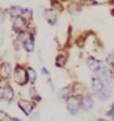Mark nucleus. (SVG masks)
<instances>
[{
	"instance_id": "obj_1",
	"label": "nucleus",
	"mask_w": 114,
	"mask_h": 121,
	"mask_svg": "<svg viewBox=\"0 0 114 121\" xmlns=\"http://www.w3.org/2000/svg\"><path fill=\"white\" fill-rule=\"evenodd\" d=\"M13 78H14V82L16 84L20 86L26 85L29 82L27 68H25L22 65H16L14 71H13Z\"/></svg>"
},
{
	"instance_id": "obj_2",
	"label": "nucleus",
	"mask_w": 114,
	"mask_h": 121,
	"mask_svg": "<svg viewBox=\"0 0 114 121\" xmlns=\"http://www.w3.org/2000/svg\"><path fill=\"white\" fill-rule=\"evenodd\" d=\"M66 109L68 110V112L72 115L77 114L80 108V98L78 95L73 94V95H69V96L66 97Z\"/></svg>"
},
{
	"instance_id": "obj_3",
	"label": "nucleus",
	"mask_w": 114,
	"mask_h": 121,
	"mask_svg": "<svg viewBox=\"0 0 114 121\" xmlns=\"http://www.w3.org/2000/svg\"><path fill=\"white\" fill-rule=\"evenodd\" d=\"M112 95H113V86L111 81L107 82L101 91L96 93V96H97V99L99 101H107L112 97Z\"/></svg>"
},
{
	"instance_id": "obj_4",
	"label": "nucleus",
	"mask_w": 114,
	"mask_h": 121,
	"mask_svg": "<svg viewBox=\"0 0 114 121\" xmlns=\"http://www.w3.org/2000/svg\"><path fill=\"white\" fill-rule=\"evenodd\" d=\"M11 22H12L13 29H14L16 32H18V33L25 31L26 27H27V24H28V21L25 20L22 16L12 17V18H11Z\"/></svg>"
},
{
	"instance_id": "obj_5",
	"label": "nucleus",
	"mask_w": 114,
	"mask_h": 121,
	"mask_svg": "<svg viewBox=\"0 0 114 121\" xmlns=\"http://www.w3.org/2000/svg\"><path fill=\"white\" fill-rule=\"evenodd\" d=\"M17 105L26 116H29L34 109V103L29 100H26V99H19L17 102Z\"/></svg>"
},
{
	"instance_id": "obj_6",
	"label": "nucleus",
	"mask_w": 114,
	"mask_h": 121,
	"mask_svg": "<svg viewBox=\"0 0 114 121\" xmlns=\"http://www.w3.org/2000/svg\"><path fill=\"white\" fill-rule=\"evenodd\" d=\"M96 75H97L98 78H100L102 81L104 82H109V81H111V79L113 78V72L111 69H109L108 67L106 66H103L99 69V70L95 73Z\"/></svg>"
},
{
	"instance_id": "obj_7",
	"label": "nucleus",
	"mask_w": 114,
	"mask_h": 121,
	"mask_svg": "<svg viewBox=\"0 0 114 121\" xmlns=\"http://www.w3.org/2000/svg\"><path fill=\"white\" fill-rule=\"evenodd\" d=\"M94 105V101H93V98H92L90 95L86 94V95H83L82 98H80V108L83 111H89L93 108Z\"/></svg>"
},
{
	"instance_id": "obj_8",
	"label": "nucleus",
	"mask_w": 114,
	"mask_h": 121,
	"mask_svg": "<svg viewBox=\"0 0 114 121\" xmlns=\"http://www.w3.org/2000/svg\"><path fill=\"white\" fill-rule=\"evenodd\" d=\"M43 17L46 19V21L49 24L54 25L57 19H58V13L53 8H50V9L48 8V9H45L44 12H43Z\"/></svg>"
},
{
	"instance_id": "obj_9",
	"label": "nucleus",
	"mask_w": 114,
	"mask_h": 121,
	"mask_svg": "<svg viewBox=\"0 0 114 121\" xmlns=\"http://www.w3.org/2000/svg\"><path fill=\"white\" fill-rule=\"evenodd\" d=\"M87 67L89 68V70L93 73H96L101 67H103V62L99 59H96L94 57H89L86 61Z\"/></svg>"
},
{
	"instance_id": "obj_10",
	"label": "nucleus",
	"mask_w": 114,
	"mask_h": 121,
	"mask_svg": "<svg viewBox=\"0 0 114 121\" xmlns=\"http://www.w3.org/2000/svg\"><path fill=\"white\" fill-rule=\"evenodd\" d=\"M14 90L10 85L4 89H0V98L6 102H11L14 98Z\"/></svg>"
},
{
	"instance_id": "obj_11",
	"label": "nucleus",
	"mask_w": 114,
	"mask_h": 121,
	"mask_svg": "<svg viewBox=\"0 0 114 121\" xmlns=\"http://www.w3.org/2000/svg\"><path fill=\"white\" fill-rule=\"evenodd\" d=\"M22 46L26 52H28V53L33 52L34 48H35V38L32 34H29V35L26 37V39L22 42Z\"/></svg>"
},
{
	"instance_id": "obj_12",
	"label": "nucleus",
	"mask_w": 114,
	"mask_h": 121,
	"mask_svg": "<svg viewBox=\"0 0 114 121\" xmlns=\"http://www.w3.org/2000/svg\"><path fill=\"white\" fill-rule=\"evenodd\" d=\"M12 68L8 62H2L0 64V78L9 79L11 76Z\"/></svg>"
},
{
	"instance_id": "obj_13",
	"label": "nucleus",
	"mask_w": 114,
	"mask_h": 121,
	"mask_svg": "<svg viewBox=\"0 0 114 121\" xmlns=\"http://www.w3.org/2000/svg\"><path fill=\"white\" fill-rule=\"evenodd\" d=\"M104 86H105V82L102 81L100 78H98L97 76L92 78V80H91V88H92V90H93V92H95V93L100 92L104 88Z\"/></svg>"
},
{
	"instance_id": "obj_14",
	"label": "nucleus",
	"mask_w": 114,
	"mask_h": 121,
	"mask_svg": "<svg viewBox=\"0 0 114 121\" xmlns=\"http://www.w3.org/2000/svg\"><path fill=\"white\" fill-rule=\"evenodd\" d=\"M24 12V9L22 7L20 6H17V5H14V6H11L9 9H8V13L9 15L12 17H19V16H22Z\"/></svg>"
},
{
	"instance_id": "obj_15",
	"label": "nucleus",
	"mask_w": 114,
	"mask_h": 121,
	"mask_svg": "<svg viewBox=\"0 0 114 121\" xmlns=\"http://www.w3.org/2000/svg\"><path fill=\"white\" fill-rule=\"evenodd\" d=\"M66 56L63 55V54H59L56 56L55 58V65L59 68H62L65 66V64H66Z\"/></svg>"
},
{
	"instance_id": "obj_16",
	"label": "nucleus",
	"mask_w": 114,
	"mask_h": 121,
	"mask_svg": "<svg viewBox=\"0 0 114 121\" xmlns=\"http://www.w3.org/2000/svg\"><path fill=\"white\" fill-rule=\"evenodd\" d=\"M27 73H28V79H29V82H30L31 84H34V83H35V81H36V78H37L36 71H35L32 67L28 66V67H27Z\"/></svg>"
},
{
	"instance_id": "obj_17",
	"label": "nucleus",
	"mask_w": 114,
	"mask_h": 121,
	"mask_svg": "<svg viewBox=\"0 0 114 121\" xmlns=\"http://www.w3.org/2000/svg\"><path fill=\"white\" fill-rule=\"evenodd\" d=\"M71 85H69V86H66V87H63V88H61L58 92H57V95H58V97L59 98H66L67 96H69V93L70 91H71Z\"/></svg>"
},
{
	"instance_id": "obj_18",
	"label": "nucleus",
	"mask_w": 114,
	"mask_h": 121,
	"mask_svg": "<svg viewBox=\"0 0 114 121\" xmlns=\"http://www.w3.org/2000/svg\"><path fill=\"white\" fill-rule=\"evenodd\" d=\"M29 94H30V97L32 98L33 101H40L41 100L40 95H39L38 91L36 90V88H35L34 86H32V87L29 89Z\"/></svg>"
},
{
	"instance_id": "obj_19",
	"label": "nucleus",
	"mask_w": 114,
	"mask_h": 121,
	"mask_svg": "<svg viewBox=\"0 0 114 121\" xmlns=\"http://www.w3.org/2000/svg\"><path fill=\"white\" fill-rule=\"evenodd\" d=\"M106 63L110 67L114 68V51H113L112 53L107 55V57H106Z\"/></svg>"
},
{
	"instance_id": "obj_20",
	"label": "nucleus",
	"mask_w": 114,
	"mask_h": 121,
	"mask_svg": "<svg viewBox=\"0 0 114 121\" xmlns=\"http://www.w3.org/2000/svg\"><path fill=\"white\" fill-rule=\"evenodd\" d=\"M40 118V113L38 111H35L29 115V121H38Z\"/></svg>"
},
{
	"instance_id": "obj_21",
	"label": "nucleus",
	"mask_w": 114,
	"mask_h": 121,
	"mask_svg": "<svg viewBox=\"0 0 114 121\" xmlns=\"http://www.w3.org/2000/svg\"><path fill=\"white\" fill-rule=\"evenodd\" d=\"M10 117L5 111L0 110V121H9Z\"/></svg>"
},
{
	"instance_id": "obj_22",
	"label": "nucleus",
	"mask_w": 114,
	"mask_h": 121,
	"mask_svg": "<svg viewBox=\"0 0 114 121\" xmlns=\"http://www.w3.org/2000/svg\"><path fill=\"white\" fill-rule=\"evenodd\" d=\"M106 116L111 119H114V109H112V108H110L107 112H106Z\"/></svg>"
},
{
	"instance_id": "obj_23",
	"label": "nucleus",
	"mask_w": 114,
	"mask_h": 121,
	"mask_svg": "<svg viewBox=\"0 0 114 121\" xmlns=\"http://www.w3.org/2000/svg\"><path fill=\"white\" fill-rule=\"evenodd\" d=\"M40 71H41V74H43V75H49V71H48L45 67H41Z\"/></svg>"
},
{
	"instance_id": "obj_24",
	"label": "nucleus",
	"mask_w": 114,
	"mask_h": 121,
	"mask_svg": "<svg viewBox=\"0 0 114 121\" xmlns=\"http://www.w3.org/2000/svg\"><path fill=\"white\" fill-rule=\"evenodd\" d=\"M4 21V13H1L0 14V24H2Z\"/></svg>"
},
{
	"instance_id": "obj_25",
	"label": "nucleus",
	"mask_w": 114,
	"mask_h": 121,
	"mask_svg": "<svg viewBox=\"0 0 114 121\" xmlns=\"http://www.w3.org/2000/svg\"><path fill=\"white\" fill-rule=\"evenodd\" d=\"M9 121H22L20 118H17V117H10V120Z\"/></svg>"
},
{
	"instance_id": "obj_26",
	"label": "nucleus",
	"mask_w": 114,
	"mask_h": 121,
	"mask_svg": "<svg viewBox=\"0 0 114 121\" xmlns=\"http://www.w3.org/2000/svg\"><path fill=\"white\" fill-rule=\"evenodd\" d=\"M96 121H107L106 119H104V118H101V117H100V118H97V119H96Z\"/></svg>"
},
{
	"instance_id": "obj_27",
	"label": "nucleus",
	"mask_w": 114,
	"mask_h": 121,
	"mask_svg": "<svg viewBox=\"0 0 114 121\" xmlns=\"http://www.w3.org/2000/svg\"><path fill=\"white\" fill-rule=\"evenodd\" d=\"M111 108H112V109H114V102H113L112 104H111Z\"/></svg>"
},
{
	"instance_id": "obj_28",
	"label": "nucleus",
	"mask_w": 114,
	"mask_h": 121,
	"mask_svg": "<svg viewBox=\"0 0 114 121\" xmlns=\"http://www.w3.org/2000/svg\"><path fill=\"white\" fill-rule=\"evenodd\" d=\"M111 14H112V15H113V16H114V9H113V10H112V11H111Z\"/></svg>"
}]
</instances>
